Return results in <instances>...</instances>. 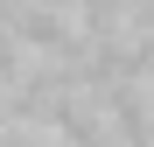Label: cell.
Masks as SVG:
<instances>
[{
  "label": "cell",
  "instance_id": "1",
  "mask_svg": "<svg viewBox=\"0 0 154 147\" xmlns=\"http://www.w3.org/2000/svg\"><path fill=\"white\" fill-rule=\"evenodd\" d=\"M0 126H7V91H0Z\"/></svg>",
  "mask_w": 154,
  "mask_h": 147
},
{
  "label": "cell",
  "instance_id": "2",
  "mask_svg": "<svg viewBox=\"0 0 154 147\" xmlns=\"http://www.w3.org/2000/svg\"><path fill=\"white\" fill-rule=\"evenodd\" d=\"M42 147H70V140H56V133H49V140H42Z\"/></svg>",
  "mask_w": 154,
  "mask_h": 147
}]
</instances>
